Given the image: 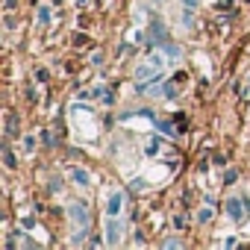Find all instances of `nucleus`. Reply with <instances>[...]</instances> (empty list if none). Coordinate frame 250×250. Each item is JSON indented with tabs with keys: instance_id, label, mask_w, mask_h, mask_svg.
Instances as JSON below:
<instances>
[{
	"instance_id": "1",
	"label": "nucleus",
	"mask_w": 250,
	"mask_h": 250,
	"mask_svg": "<svg viewBox=\"0 0 250 250\" xmlns=\"http://www.w3.org/2000/svg\"><path fill=\"white\" fill-rule=\"evenodd\" d=\"M247 209H250V206H247L244 197H229V200H227V218L235 221V224H241V221L247 218Z\"/></svg>"
},
{
	"instance_id": "2",
	"label": "nucleus",
	"mask_w": 250,
	"mask_h": 250,
	"mask_svg": "<svg viewBox=\"0 0 250 250\" xmlns=\"http://www.w3.org/2000/svg\"><path fill=\"white\" fill-rule=\"evenodd\" d=\"M103 232H106V244H118L121 235H124L121 215H106V227H103Z\"/></svg>"
},
{
	"instance_id": "3",
	"label": "nucleus",
	"mask_w": 250,
	"mask_h": 250,
	"mask_svg": "<svg viewBox=\"0 0 250 250\" xmlns=\"http://www.w3.org/2000/svg\"><path fill=\"white\" fill-rule=\"evenodd\" d=\"M124 209V191H112L106 200V215H121Z\"/></svg>"
},
{
	"instance_id": "4",
	"label": "nucleus",
	"mask_w": 250,
	"mask_h": 250,
	"mask_svg": "<svg viewBox=\"0 0 250 250\" xmlns=\"http://www.w3.org/2000/svg\"><path fill=\"white\" fill-rule=\"evenodd\" d=\"M71 218H74L80 227H88V212H85L83 203H71Z\"/></svg>"
},
{
	"instance_id": "5",
	"label": "nucleus",
	"mask_w": 250,
	"mask_h": 250,
	"mask_svg": "<svg viewBox=\"0 0 250 250\" xmlns=\"http://www.w3.org/2000/svg\"><path fill=\"white\" fill-rule=\"evenodd\" d=\"M153 94H156V97H177V85H174V83L156 85V88H153Z\"/></svg>"
},
{
	"instance_id": "6",
	"label": "nucleus",
	"mask_w": 250,
	"mask_h": 250,
	"mask_svg": "<svg viewBox=\"0 0 250 250\" xmlns=\"http://www.w3.org/2000/svg\"><path fill=\"white\" fill-rule=\"evenodd\" d=\"M71 180H74L77 186H83V188H85V186H91V177H88L83 168H74V171H71Z\"/></svg>"
},
{
	"instance_id": "7",
	"label": "nucleus",
	"mask_w": 250,
	"mask_h": 250,
	"mask_svg": "<svg viewBox=\"0 0 250 250\" xmlns=\"http://www.w3.org/2000/svg\"><path fill=\"white\" fill-rule=\"evenodd\" d=\"M162 47V53L168 56V59H180V47L174 44V42H165V44H159Z\"/></svg>"
},
{
	"instance_id": "8",
	"label": "nucleus",
	"mask_w": 250,
	"mask_h": 250,
	"mask_svg": "<svg viewBox=\"0 0 250 250\" xmlns=\"http://www.w3.org/2000/svg\"><path fill=\"white\" fill-rule=\"evenodd\" d=\"M39 24H50V9L47 6H39Z\"/></svg>"
},
{
	"instance_id": "9",
	"label": "nucleus",
	"mask_w": 250,
	"mask_h": 250,
	"mask_svg": "<svg viewBox=\"0 0 250 250\" xmlns=\"http://www.w3.org/2000/svg\"><path fill=\"white\" fill-rule=\"evenodd\" d=\"M147 62H150L153 68H165V56H156V53H150V56H147Z\"/></svg>"
},
{
	"instance_id": "10",
	"label": "nucleus",
	"mask_w": 250,
	"mask_h": 250,
	"mask_svg": "<svg viewBox=\"0 0 250 250\" xmlns=\"http://www.w3.org/2000/svg\"><path fill=\"white\" fill-rule=\"evenodd\" d=\"M209 218H212V209H209V206H203V209L197 212V221H200V224H206Z\"/></svg>"
},
{
	"instance_id": "11",
	"label": "nucleus",
	"mask_w": 250,
	"mask_h": 250,
	"mask_svg": "<svg viewBox=\"0 0 250 250\" xmlns=\"http://www.w3.org/2000/svg\"><path fill=\"white\" fill-rule=\"evenodd\" d=\"M3 159H6V168H15V156L9 153V147L3 145Z\"/></svg>"
},
{
	"instance_id": "12",
	"label": "nucleus",
	"mask_w": 250,
	"mask_h": 250,
	"mask_svg": "<svg viewBox=\"0 0 250 250\" xmlns=\"http://www.w3.org/2000/svg\"><path fill=\"white\" fill-rule=\"evenodd\" d=\"M85 235H88V229L83 227V229H80V232H77V235L71 238V244H83V241H85Z\"/></svg>"
},
{
	"instance_id": "13",
	"label": "nucleus",
	"mask_w": 250,
	"mask_h": 250,
	"mask_svg": "<svg viewBox=\"0 0 250 250\" xmlns=\"http://www.w3.org/2000/svg\"><path fill=\"white\" fill-rule=\"evenodd\" d=\"M33 147H36V139H33V136H27V139H24V150H27V153H30V150H33Z\"/></svg>"
},
{
	"instance_id": "14",
	"label": "nucleus",
	"mask_w": 250,
	"mask_h": 250,
	"mask_svg": "<svg viewBox=\"0 0 250 250\" xmlns=\"http://www.w3.org/2000/svg\"><path fill=\"white\" fill-rule=\"evenodd\" d=\"M42 142H44V145H53V133H50V130H44V133H42Z\"/></svg>"
},
{
	"instance_id": "15",
	"label": "nucleus",
	"mask_w": 250,
	"mask_h": 250,
	"mask_svg": "<svg viewBox=\"0 0 250 250\" xmlns=\"http://www.w3.org/2000/svg\"><path fill=\"white\" fill-rule=\"evenodd\" d=\"M162 247H183V241H180V238H168Z\"/></svg>"
},
{
	"instance_id": "16",
	"label": "nucleus",
	"mask_w": 250,
	"mask_h": 250,
	"mask_svg": "<svg viewBox=\"0 0 250 250\" xmlns=\"http://www.w3.org/2000/svg\"><path fill=\"white\" fill-rule=\"evenodd\" d=\"M36 80H39V83H44V80H47V71H44V68H39V71H36Z\"/></svg>"
},
{
	"instance_id": "17",
	"label": "nucleus",
	"mask_w": 250,
	"mask_h": 250,
	"mask_svg": "<svg viewBox=\"0 0 250 250\" xmlns=\"http://www.w3.org/2000/svg\"><path fill=\"white\" fill-rule=\"evenodd\" d=\"M183 9H197V0H183Z\"/></svg>"
},
{
	"instance_id": "18",
	"label": "nucleus",
	"mask_w": 250,
	"mask_h": 250,
	"mask_svg": "<svg viewBox=\"0 0 250 250\" xmlns=\"http://www.w3.org/2000/svg\"><path fill=\"white\" fill-rule=\"evenodd\" d=\"M88 244H91V247H100V244H103V238H97V235H91V238H88Z\"/></svg>"
},
{
	"instance_id": "19",
	"label": "nucleus",
	"mask_w": 250,
	"mask_h": 250,
	"mask_svg": "<svg viewBox=\"0 0 250 250\" xmlns=\"http://www.w3.org/2000/svg\"><path fill=\"white\" fill-rule=\"evenodd\" d=\"M15 6H18V0H6V12H15Z\"/></svg>"
},
{
	"instance_id": "20",
	"label": "nucleus",
	"mask_w": 250,
	"mask_h": 250,
	"mask_svg": "<svg viewBox=\"0 0 250 250\" xmlns=\"http://www.w3.org/2000/svg\"><path fill=\"white\" fill-rule=\"evenodd\" d=\"M156 3H168V0H156Z\"/></svg>"
}]
</instances>
